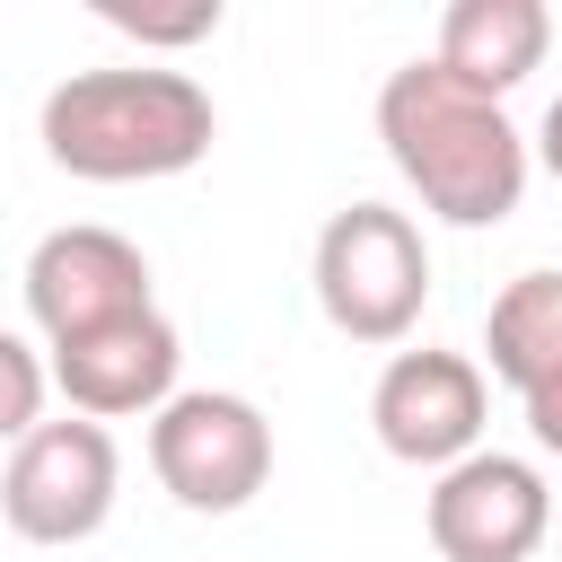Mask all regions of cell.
<instances>
[{"label": "cell", "instance_id": "52a82bcc", "mask_svg": "<svg viewBox=\"0 0 562 562\" xmlns=\"http://www.w3.org/2000/svg\"><path fill=\"white\" fill-rule=\"evenodd\" d=\"M483 404H492V386H483V369L465 360V351H395L386 369H378V386H369V430H378V448L395 457V465H430V474H448L457 457H474L483 448Z\"/></svg>", "mask_w": 562, "mask_h": 562}, {"label": "cell", "instance_id": "8992f818", "mask_svg": "<svg viewBox=\"0 0 562 562\" xmlns=\"http://www.w3.org/2000/svg\"><path fill=\"white\" fill-rule=\"evenodd\" d=\"M422 527H430L439 562H527L553 536V492H544V474L527 457L474 448L430 483Z\"/></svg>", "mask_w": 562, "mask_h": 562}, {"label": "cell", "instance_id": "4fadbf2b", "mask_svg": "<svg viewBox=\"0 0 562 562\" xmlns=\"http://www.w3.org/2000/svg\"><path fill=\"white\" fill-rule=\"evenodd\" d=\"M44 386H53V378H44L35 342L0 325V448H18V439L44 422Z\"/></svg>", "mask_w": 562, "mask_h": 562}, {"label": "cell", "instance_id": "7a4b0ae2", "mask_svg": "<svg viewBox=\"0 0 562 562\" xmlns=\"http://www.w3.org/2000/svg\"><path fill=\"white\" fill-rule=\"evenodd\" d=\"M44 158L79 184H158L211 158L220 105L193 70H70L44 114Z\"/></svg>", "mask_w": 562, "mask_h": 562}, {"label": "cell", "instance_id": "5b68a950", "mask_svg": "<svg viewBox=\"0 0 562 562\" xmlns=\"http://www.w3.org/2000/svg\"><path fill=\"white\" fill-rule=\"evenodd\" d=\"M114 483H123L114 430L61 413V422H35L9 448V465H0V518L26 544H88L114 518Z\"/></svg>", "mask_w": 562, "mask_h": 562}, {"label": "cell", "instance_id": "9a60e30c", "mask_svg": "<svg viewBox=\"0 0 562 562\" xmlns=\"http://www.w3.org/2000/svg\"><path fill=\"white\" fill-rule=\"evenodd\" d=\"M536 158H544V176L562 184V97L544 105V123H536Z\"/></svg>", "mask_w": 562, "mask_h": 562}, {"label": "cell", "instance_id": "277c9868", "mask_svg": "<svg viewBox=\"0 0 562 562\" xmlns=\"http://www.w3.org/2000/svg\"><path fill=\"white\" fill-rule=\"evenodd\" d=\"M149 474L167 483L176 509L228 518L272 483V422L263 404L228 395V386H176L149 413Z\"/></svg>", "mask_w": 562, "mask_h": 562}, {"label": "cell", "instance_id": "8fae6325", "mask_svg": "<svg viewBox=\"0 0 562 562\" xmlns=\"http://www.w3.org/2000/svg\"><path fill=\"white\" fill-rule=\"evenodd\" d=\"M483 351H492V378L518 395L562 369V272L553 263L501 281V299L483 307Z\"/></svg>", "mask_w": 562, "mask_h": 562}, {"label": "cell", "instance_id": "30bf717a", "mask_svg": "<svg viewBox=\"0 0 562 562\" xmlns=\"http://www.w3.org/2000/svg\"><path fill=\"white\" fill-rule=\"evenodd\" d=\"M544 44H553V9L544 0H448L439 18V70L474 97H509L527 70H544Z\"/></svg>", "mask_w": 562, "mask_h": 562}, {"label": "cell", "instance_id": "7c38bea8", "mask_svg": "<svg viewBox=\"0 0 562 562\" xmlns=\"http://www.w3.org/2000/svg\"><path fill=\"white\" fill-rule=\"evenodd\" d=\"M97 18L105 26H123V35H140L149 53H184V44H202V35H220V0H97Z\"/></svg>", "mask_w": 562, "mask_h": 562}, {"label": "cell", "instance_id": "5bb4252c", "mask_svg": "<svg viewBox=\"0 0 562 562\" xmlns=\"http://www.w3.org/2000/svg\"><path fill=\"white\" fill-rule=\"evenodd\" d=\"M518 404H527V430H536V448H544V457H562V369H553V378H536Z\"/></svg>", "mask_w": 562, "mask_h": 562}, {"label": "cell", "instance_id": "9c48e42d", "mask_svg": "<svg viewBox=\"0 0 562 562\" xmlns=\"http://www.w3.org/2000/svg\"><path fill=\"white\" fill-rule=\"evenodd\" d=\"M44 351H53V360H44V378L70 395V413H79V422L158 413V404L176 395V360H184V342H176V325H167L158 307L114 316V325L70 334V342H44Z\"/></svg>", "mask_w": 562, "mask_h": 562}, {"label": "cell", "instance_id": "ba28073f", "mask_svg": "<svg viewBox=\"0 0 562 562\" xmlns=\"http://www.w3.org/2000/svg\"><path fill=\"white\" fill-rule=\"evenodd\" d=\"M140 307H158L149 299V255L123 228L70 220V228H44L35 237V255H26V316L44 325V342L97 334V325L140 316Z\"/></svg>", "mask_w": 562, "mask_h": 562}, {"label": "cell", "instance_id": "6da1fadb", "mask_svg": "<svg viewBox=\"0 0 562 562\" xmlns=\"http://www.w3.org/2000/svg\"><path fill=\"white\" fill-rule=\"evenodd\" d=\"M378 140H386L395 176L422 193V211L448 220V228H501L527 193V132L492 97L457 88L439 61L386 70Z\"/></svg>", "mask_w": 562, "mask_h": 562}, {"label": "cell", "instance_id": "3957f363", "mask_svg": "<svg viewBox=\"0 0 562 562\" xmlns=\"http://www.w3.org/2000/svg\"><path fill=\"white\" fill-rule=\"evenodd\" d=\"M430 299V246L404 211L351 202L316 228V307L351 342H404Z\"/></svg>", "mask_w": 562, "mask_h": 562}]
</instances>
